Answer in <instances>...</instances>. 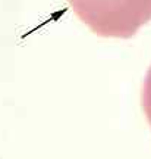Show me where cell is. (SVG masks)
Segmentation results:
<instances>
[{"mask_svg":"<svg viewBox=\"0 0 151 159\" xmlns=\"http://www.w3.org/2000/svg\"><path fill=\"white\" fill-rule=\"evenodd\" d=\"M141 102H142V109L145 114L147 119L151 125V66L147 71L145 80L142 84V94H141Z\"/></svg>","mask_w":151,"mask_h":159,"instance_id":"2","label":"cell"},{"mask_svg":"<svg viewBox=\"0 0 151 159\" xmlns=\"http://www.w3.org/2000/svg\"><path fill=\"white\" fill-rule=\"evenodd\" d=\"M75 15L100 37L131 39L151 21V0H67Z\"/></svg>","mask_w":151,"mask_h":159,"instance_id":"1","label":"cell"}]
</instances>
